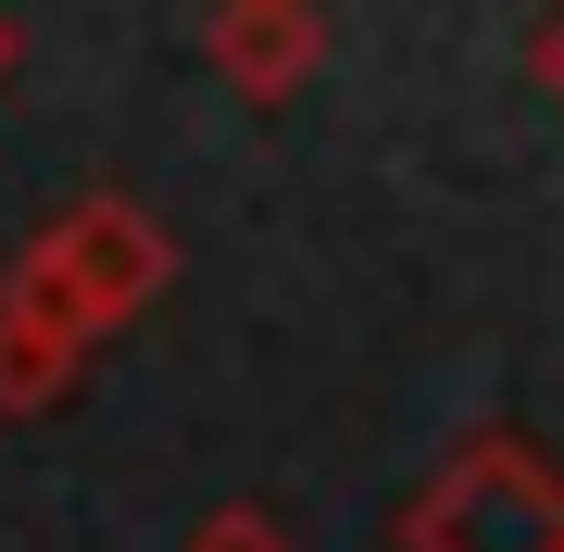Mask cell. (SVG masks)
I'll list each match as a JSON object with an SVG mask.
<instances>
[{"instance_id": "obj_4", "label": "cell", "mask_w": 564, "mask_h": 552, "mask_svg": "<svg viewBox=\"0 0 564 552\" xmlns=\"http://www.w3.org/2000/svg\"><path fill=\"white\" fill-rule=\"evenodd\" d=\"M202 63L239 101H302L314 63H326V13L314 0H214L202 13Z\"/></svg>"}, {"instance_id": "obj_6", "label": "cell", "mask_w": 564, "mask_h": 552, "mask_svg": "<svg viewBox=\"0 0 564 552\" xmlns=\"http://www.w3.org/2000/svg\"><path fill=\"white\" fill-rule=\"evenodd\" d=\"M527 76H540V101H552V113H564V13H552V25H540V39H527Z\"/></svg>"}, {"instance_id": "obj_1", "label": "cell", "mask_w": 564, "mask_h": 552, "mask_svg": "<svg viewBox=\"0 0 564 552\" xmlns=\"http://www.w3.org/2000/svg\"><path fill=\"white\" fill-rule=\"evenodd\" d=\"M402 552H564V465L514 427H477L402 502Z\"/></svg>"}, {"instance_id": "obj_2", "label": "cell", "mask_w": 564, "mask_h": 552, "mask_svg": "<svg viewBox=\"0 0 564 552\" xmlns=\"http://www.w3.org/2000/svg\"><path fill=\"white\" fill-rule=\"evenodd\" d=\"M25 251L63 277V302H76L101 339L176 289V239H163V214H151V202H126V188H76V202H63Z\"/></svg>"}, {"instance_id": "obj_3", "label": "cell", "mask_w": 564, "mask_h": 552, "mask_svg": "<svg viewBox=\"0 0 564 552\" xmlns=\"http://www.w3.org/2000/svg\"><path fill=\"white\" fill-rule=\"evenodd\" d=\"M88 351H101V327L63 302V277L39 264V251H13V277H0V414H39V402H63Z\"/></svg>"}, {"instance_id": "obj_7", "label": "cell", "mask_w": 564, "mask_h": 552, "mask_svg": "<svg viewBox=\"0 0 564 552\" xmlns=\"http://www.w3.org/2000/svg\"><path fill=\"white\" fill-rule=\"evenodd\" d=\"M0 76H13V13H0Z\"/></svg>"}, {"instance_id": "obj_5", "label": "cell", "mask_w": 564, "mask_h": 552, "mask_svg": "<svg viewBox=\"0 0 564 552\" xmlns=\"http://www.w3.org/2000/svg\"><path fill=\"white\" fill-rule=\"evenodd\" d=\"M188 552H289V528H276L263 502H214L202 528H188Z\"/></svg>"}]
</instances>
